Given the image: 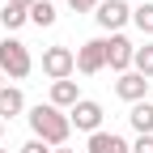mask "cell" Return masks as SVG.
Segmentation results:
<instances>
[{
  "label": "cell",
  "mask_w": 153,
  "mask_h": 153,
  "mask_svg": "<svg viewBox=\"0 0 153 153\" xmlns=\"http://www.w3.org/2000/svg\"><path fill=\"white\" fill-rule=\"evenodd\" d=\"M26 119H30V132H34L38 140H47L51 149H64V145H68V136H72L68 115H64L60 106H51V102L30 106V111H26Z\"/></svg>",
  "instance_id": "obj_1"
},
{
  "label": "cell",
  "mask_w": 153,
  "mask_h": 153,
  "mask_svg": "<svg viewBox=\"0 0 153 153\" xmlns=\"http://www.w3.org/2000/svg\"><path fill=\"white\" fill-rule=\"evenodd\" d=\"M132 55H136V43L128 34H106V68L111 72H132Z\"/></svg>",
  "instance_id": "obj_7"
},
{
  "label": "cell",
  "mask_w": 153,
  "mask_h": 153,
  "mask_svg": "<svg viewBox=\"0 0 153 153\" xmlns=\"http://www.w3.org/2000/svg\"><path fill=\"white\" fill-rule=\"evenodd\" d=\"M149 85L153 81H145L140 72H123L119 81H115V94H119L128 106H136V102H149Z\"/></svg>",
  "instance_id": "obj_8"
},
{
  "label": "cell",
  "mask_w": 153,
  "mask_h": 153,
  "mask_svg": "<svg viewBox=\"0 0 153 153\" xmlns=\"http://www.w3.org/2000/svg\"><path fill=\"white\" fill-rule=\"evenodd\" d=\"M0 153H9V149H0Z\"/></svg>",
  "instance_id": "obj_24"
},
{
  "label": "cell",
  "mask_w": 153,
  "mask_h": 153,
  "mask_svg": "<svg viewBox=\"0 0 153 153\" xmlns=\"http://www.w3.org/2000/svg\"><path fill=\"white\" fill-rule=\"evenodd\" d=\"M22 153H55V149H51L47 140H38V136H30V140L22 145Z\"/></svg>",
  "instance_id": "obj_17"
},
{
  "label": "cell",
  "mask_w": 153,
  "mask_h": 153,
  "mask_svg": "<svg viewBox=\"0 0 153 153\" xmlns=\"http://www.w3.org/2000/svg\"><path fill=\"white\" fill-rule=\"evenodd\" d=\"M13 4H22V9H30V4H38V0H13Z\"/></svg>",
  "instance_id": "obj_20"
},
{
  "label": "cell",
  "mask_w": 153,
  "mask_h": 153,
  "mask_svg": "<svg viewBox=\"0 0 153 153\" xmlns=\"http://www.w3.org/2000/svg\"><path fill=\"white\" fill-rule=\"evenodd\" d=\"M0 140H4V119H0Z\"/></svg>",
  "instance_id": "obj_21"
},
{
  "label": "cell",
  "mask_w": 153,
  "mask_h": 153,
  "mask_svg": "<svg viewBox=\"0 0 153 153\" xmlns=\"http://www.w3.org/2000/svg\"><path fill=\"white\" fill-rule=\"evenodd\" d=\"M132 72H140L145 81H153V43L136 47V55H132Z\"/></svg>",
  "instance_id": "obj_14"
},
{
  "label": "cell",
  "mask_w": 153,
  "mask_h": 153,
  "mask_svg": "<svg viewBox=\"0 0 153 153\" xmlns=\"http://www.w3.org/2000/svg\"><path fill=\"white\" fill-rule=\"evenodd\" d=\"M30 22V9H22V4H13V0H4V4H0V30H22Z\"/></svg>",
  "instance_id": "obj_12"
},
{
  "label": "cell",
  "mask_w": 153,
  "mask_h": 153,
  "mask_svg": "<svg viewBox=\"0 0 153 153\" xmlns=\"http://www.w3.org/2000/svg\"><path fill=\"white\" fill-rule=\"evenodd\" d=\"M128 123L136 128V136H153V102H136L128 111Z\"/></svg>",
  "instance_id": "obj_13"
},
{
  "label": "cell",
  "mask_w": 153,
  "mask_h": 153,
  "mask_svg": "<svg viewBox=\"0 0 153 153\" xmlns=\"http://www.w3.org/2000/svg\"><path fill=\"white\" fill-rule=\"evenodd\" d=\"M132 26H136L140 34H149V38H153V0H145V4L132 9Z\"/></svg>",
  "instance_id": "obj_16"
},
{
  "label": "cell",
  "mask_w": 153,
  "mask_h": 153,
  "mask_svg": "<svg viewBox=\"0 0 153 153\" xmlns=\"http://www.w3.org/2000/svg\"><path fill=\"white\" fill-rule=\"evenodd\" d=\"M132 153H153V136H136L132 140Z\"/></svg>",
  "instance_id": "obj_19"
},
{
  "label": "cell",
  "mask_w": 153,
  "mask_h": 153,
  "mask_svg": "<svg viewBox=\"0 0 153 153\" xmlns=\"http://www.w3.org/2000/svg\"><path fill=\"white\" fill-rule=\"evenodd\" d=\"M55 17H60V13H55L51 0H38V4H30V22H34L38 30H43V26H55Z\"/></svg>",
  "instance_id": "obj_15"
},
{
  "label": "cell",
  "mask_w": 153,
  "mask_h": 153,
  "mask_svg": "<svg viewBox=\"0 0 153 153\" xmlns=\"http://www.w3.org/2000/svg\"><path fill=\"white\" fill-rule=\"evenodd\" d=\"M47 102L68 115L76 102H81V85H76V81H51V98H47Z\"/></svg>",
  "instance_id": "obj_10"
},
{
  "label": "cell",
  "mask_w": 153,
  "mask_h": 153,
  "mask_svg": "<svg viewBox=\"0 0 153 153\" xmlns=\"http://www.w3.org/2000/svg\"><path fill=\"white\" fill-rule=\"evenodd\" d=\"M0 72L13 76V81H22V76L34 72V55L22 38H0Z\"/></svg>",
  "instance_id": "obj_2"
},
{
  "label": "cell",
  "mask_w": 153,
  "mask_h": 153,
  "mask_svg": "<svg viewBox=\"0 0 153 153\" xmlns=\"http://www.w3.org/2000/svg\"><path fill=\"white\" fill-rule=\"evenodd\" d=\"M0 4H4V0H0Z\"/></svg>",
  "instance_id": "obj_25"
},
{
  "label": "cell",
  "mask_w": 153,
  "mask_h": 153,
  "mask_svg": "<svg viewBox=\"0 0 153 153\" xmlns=\"http://www.w3.org/2000/svg\"><path fill=\"white\" fill-rule=\"evenodd\" d=\"M102 68H106V34L76 47V72H81V76H98Z\"/></svg>",
  "instance_id": "obj_6"
},
{
  "label": "cell",
  "mask_w": 153,
  "mask_h": 153,
  "mask_svg": "<svg viewBox=\"0 0 153 153\" xmlns=\"http://www.w3.org/2000/svg\"><path fill=\"white\" fill-rule=\"evenodd\" d=\"M94 22H98L106 34H123V26L132 22V4L128 0H102L98 9H94Z\"/></svg>",
  "instance_id": "obj_4"
},
{
  "label": "cell",
  "mask_w": 153,
  "mask_h": 153,
  "mask_svg": "<svg viewBox=\"0 0 153 153\" xmlns=\"http://www.w3.org/2000/svg\"><path fill=\"white\" fill-rule=\"evenodd\" d=\"M55 153H76V149H55Z\"/></svg>",
  "instance_id": "obj_22"
},
{
  "label": "cell",
  "mask_w": 153,
  "mask_h": 153,
  "mask_svg": "<svg viewBox=\"0 0 153 153\" xmlns=\"http://www.w3.org/2000/svg\"><path fill=\"white\" fill-rule=\"evenodd\" d=\"M0 89H4V72H0Z\"/></svg>",
  "instance_id": "obj_23"
},
{
  "label": "cell",
  "mask_w": 153,
  "mask_h": 153,
  "mask_svg": "<svg viewBox=\"0 0 153 153\" xmlns=\"http://www.w3.org/2000/svg\"><path fill=\"white\" fill-rule=\"evenodd\" d=\"M64 4H68L72 13H94V9L102 4V0H64Z\"/></svg>",
  "instance_id": "obj_18"
},
{
  "label": "cell",
  "mask_w": 153,
  "mask_h": 153,
  "mask_svg": "<svg viewBox=\"0 0 153 153\" xmlns=\"http://www.w3.org/2000/svg\"><path fill=\"white\" fill-rule=\"evenodd\" d=\"M72 72H76V51L64 47V43H55L43 51V76H51V81H72Z\"/></svg>",
  "instance_id": "obj_3"
},
{
  "label": "cell",
  "mask_w": 153,
  "mask_h": 153,
  "mask_svg": "<svg viewBox=\"0 0 153 153\" xmlns=\"http://www.w3.org/2000/svg\"><path fill=\"white\" fill-rule=\"evenodd\" d=\"M85 153H132V145L119 136V132H94L89 136V145H85Z\"/></svg>",
  "instance_id": "obj_9"
},
{
  "label": "cell",
  "mask_w": 153,
  "mask_h": 153,
  "mask_svg": "<svg viewBox=\"0 0 153 153\" xmlns=\"http://www.w3.org/2000/svg\"><path fill=\"white\" fill-rule=\"evenodd\" d=\"M102 119H106V111H102V102H94V98H81V102L68 111V123L76 132H85V136L102 132Z\"/></svg>",
  "instance_id": "obj_5"
},
{
  "label": "cell",
  "mask_w": 153,
  "mask_h": 153,
  "mask_svg": "<svg viewBox=\"0 0 153 153\" xmlns=\"http://www.w3.org/2000/svg\"><path fill=\"white\" fill-rule=\"evenodd\" d=\"M17 115H26V94L17 85H4L0 89V119H17Z\"/></svg>",
  "instance_id": "obj_11"
}]
</instances>
